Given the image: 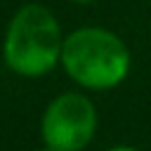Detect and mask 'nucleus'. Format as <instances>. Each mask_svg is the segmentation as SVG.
I'll return each instance as SVG.
<instances>
[{
  "label": "nucleus",
  "instance_id": "nucleus-6",
  "mask_svg": "<svg viewBox=\"0 0 151 151\" xmlns=\"http://www.w3.org/2000/svg\"><path fill=\"white\" fill-rule=\"evenodd\" d=\"M73 2H92V0H73Z\"/></svg>",
  "mask_w": 151,
  "mask_h": 151
},
{
  "label": "nucleus",
  "instance_id": "nucleus-4",
  "mask_svg": "<svg viewBox=\"0 0 151 151\" xmlns=\"http://www.w3.org/2000/svg\"><path fill=\"white\" fill-rule=\"evenodd\" d=\"M109 151H137L134 146H125V144H120V146H113V149H109Z\"/></svg>",
  "mask_w": 151,
  "mask_h": 151
},
{
  "label": "nucleus",
  "instance_id": "nucleus-5",
  "mask_svg": "<svg viewBox=\"0 0 151 151\" xmlns=\"http://www.w3.org/2000/svg\"><path fill=\"white\" fill-rule=\"evenodd\" d=\"M38 151H57V149H52V146H47V144H45V146H42V149H38Z\"/></svg>",
  "mask_w": 151,
  "mask_h": 151
},
{
  "label": "nucleus",
  "instance_id": "nucleus-3",
  "mask_svg": "<svg viewBox=\"0 0 151 151\" xmlns=\"http://www.w3.org/2000/svg\"><path fill=\"white\" fill-rule=\"evenodd\" d=\"M40 132L42 142L57 151H83L97 132V109L85 94L64 92L47 104Z\"/></svg>",
  "mask_w": 151,
  "mask_h": 151
},
{
  "label": "nucleus",
  "instance_id": "nucleus-1",
  "mask_svg": "<svg viewBox=\"0 0 151 151\" xmlns=\"http://www.w3.org/2000/svg\"><path fill=\"white\" fill-rule=\"evenodd\" d=\"M61 47L64 38L54 14L38 2H28L7 26L2 57L17 76L40 78L61 61Z\"/></svg>",
  "mask_w": 151,
  "mask_h": 151
},
{
  "label": "nucleus",
  "instance_id": "nucleus-2",
  "mask_svg": "<svg viewBox=\"0 0 151 151\" xmlns=\"http://www.w3.org/2000/svg\"><path fill=\"white\" fill-rule=\"evenodd\" d=\"M61 64L78 85L87 90H111L125 80L130 52L116 33L83 26L64 38Z\"/></svg>",
  "mask_w": 151,
  "mask_h": 151
}]
</instances>
